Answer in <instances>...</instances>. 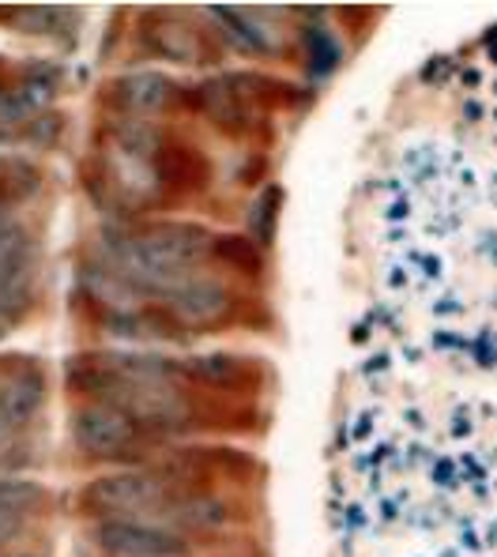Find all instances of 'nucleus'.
I'll return each mask as SVG.
<instances>
[{
    "label": "nucleus",
    "mask_w": 497,
    "mask_h": 557,
    "mask_svg": "<svg viewBox=\"0 0 497 557\" xmlns=\"http://www.w3.org/2000/svg\"><path fill=\"white\" fill-rule=\"evenodd\" d=\"M306 46H309V64H313V72H332V69H336L339 46L324 27H309L306 30Z\"/></svg>",
    "instance_id": "nucleus-18"
},
{
    "label": "nucleus",
    "mask_w": 497,
    "mask_h": 557,
    "mask_svg": "<svg viewBox=\"0 0 497 557\" xmlns=\"http://www.w3.org/2000/svg\"><path fill=\"white\" fill-rule=\"evenodd\" d=\"M42 502V486L30 479H0V512L27 516L30 505Z\"/></svg>",
    "instance_id": "nucleus-15"
},
{
    "label": "nucleus",
    "mask_w": 497,
    "mask_h": 557,
    "mask_svg": "<svg viewBox=\"0 0 497 557\" xmlns=\"http://www.w3.org/2000/svg\"><path fill=\"white\" fill-rule=\"evenodd\" d=\"M162 298V309L174 317L177 324H189V327H203V324H215L231 313L234 298L219 278L211 275H185L177 278L174 286L159 294Z\"/></svg>",
    "instance_id": "nucleus-5"
},
{
    "label": "nucleus",
    "mask_w": 497,
    "mask_h": 557,
    "mask_svg": "<svg viewBox=\"0 0 497 557\" xmlns=\"http://www.w3.org/2000/svg\"><path fill=\"white\" fill-rule=\"evenodd\" d=\"M208 252H215V237L200 223H151L144 231L121 237L117 264L121 278L162 294L177 278L192 275Z\"/></svg>",
    "instance_id": "nucleus-1"
},
{
    "label": "nucleus",
    "mask_w": 497,
    "mask_h": 557,
    "mask_svg": "<svg viewBox=\"0 0 497 557\" xmlns=\"http://www.w3.org/2000/svg\"><path fill=\"white\" fill-rule=\"evenodd\" d=\"M170 502V486L148 471H117L87 482L84 505L99 520H136L140 512H154Z\"/></svg>",
    "instance_id": "nucleus-2"
},
{
    "label": "nucleus",
    "mask_w": 497,
    "mask_h": 557,
    "mask_svg": "<svg viewBox=\"0 0 497 557\" xmlns=\"http://www.w3.org/2000/svg\"><path fill=\"white\" fill-rule=\"evenodd\" d=\"M140 35H144V46L170 64H200L203 57H208V46H203L200 30H192L182 15L166 12V8L144 15Z\"/></svg>",
    "instance_id": "nucleus-6"
},
{
    "label": "nucleus",
    "mask_w": 497,
    "mask_h": 557,
    "mask_svg": "<svg viewBox=\"0 0 497 557\" xmlns=\"http://www.w3.org/2000/svg\"><path fill=\"white\" fill-rule=\"evenodd\" d=\"M279 188H268L260 193V200L252 203V215H249V231H252V242L257 245H272L275 237V215H279Z\"/></svg>",
    "instance_id": "nucleus-17"
},
{
    "label": "nucleus",
    "mask_w": 497,
    "mask_h": 557,
    "mask_svg": "<svg viewBox=\"0 0 497 557\" xmlns=\"http://www.w3.org/2000/svg\"><path fill=\"white\" fill-rule=\"evenodd\" d=\"M182 98V87L162 72H128L110 84V102L128 117H154L166 113Z\"/></svg>",
    "instance_id": "nucleus-7"
},
{
    "label": "nucleus",
    "mask_w": 497,
    "mask_h": 557,
    "mask_svg": "<svg viewBox=\"0 0 497 557\" xmlns=\"http://www.w3.org/2000/svg\"><path fill=\"white\" fill-rule=\"evenodd\" d=\"M144 437L140 422L128 411L110 404H84L72 414V441L84 456L95 460H110V456H125Z\"/></svg>",
    "instance_id": "nucleus-4"
},
{
    "label": "nucleus",
    "mask_w": 497,
    "mask_h": 557,
    "mask_svg": "<svg viewBox=\"0 0 497 557\" xmlns=\"http://www.w3.org/2000/svg\"><path fill=\"white\" fill-rule=\"evenodd\" d=\"M91 543L105 557H189L182 531L148 520H99Z\"/></svg>",
    "instance_id": "nucleus-3"
},
{
    "label": "nucleus",
    "mask_w": 497,
    "mask_h": 557,
    "mask_svg": "<svg viewBox=\"0 0 497 557\" xmlns=\"http://www.w3.org/2000/svg\"><path fill=\"white\" fill-rule=\"evenodd\" d=\"M154 170V182L159 188H170V193H192L208 182V162L197 147H185V144H162L159 154L151 162Z\"/></svg>",
    "instance_id": "nucleus-8"
},
{
    "label": "nucleus",
    "mask_w": 497,
    "mask_h": 557,
    "mask_svg": "<svg viewBox=\"0 0 497 557\" xmlns=\"http://www.w3.org/2000/svg\"><path fill=\"white\" fill-rule=\"evenodd\" d=\"M197 106L211 117V125H219L223 133H241L249 125L246 95L238 91V84L231 76L203 79L197 87Z\"/></svg>",
    "instance_id": "nucleus-9"
},
{
    "label": "nucleus",
    "mask_w": 497,
    "mask_h": 557,
    "mask_svg": "<svg viewBox=\"0 0 497 557\" xmlns=\"http://www.w3.org/2000/svg\"><path fill=\"white\" fill-rule=\"evenodd\" d=\"M20 557H35V554H20Z\"/></svg>",
    "instance_id": "nucleus-25"
},
{
    "label": "nucleus",
    "mask_w": 497,
    "mask_h": 557,
    "mask_svg": "<svg viewBox=\"0 0 497 557\" xmlns=\"http://www.w3.org/2000/svg\"><path fill=\"white\" fill-rule=\"evenodd\" d=\"M38 407H42V376L38 373L23 370L0 381V411L12 422V430L27 425L38 414Z\"/></svg>",
    "instance_id": "nucleus-10"
},
{
    "label": "nucleus",
    "mask_w": 497,
    "mask_h": 557,
    "mask_svg": "<svg viewBox=\"0 0 497 557\" xmlns=\"http://www.w3.org/2000/svg\"><path fill=\"white\" fill-rule=\"evenodd\" d=\"M20 528H23V516H8V512H0V546L12 543V539L20 535Z\"/></svg>",
    "instance_id": "nucleus-21"
},
{
    "label": "nucleus",
    "mask_w": 497,
    "mask_h": 557,
    "mask_svg": "<svg viewBox=\"0 0 497 557\" xmlns=\"http://www.w3.org/2000/svg\"><path fill=\"white\" fill-rule=\"evenodd\" d=\"M8 430H12V422H8V418H4V411H0V441L8 437Z\"/></svg>",
    "instance_id": "nucleus-24"
},
{
    "label": "nucleus",
    "mask_w": 497,
    "mask_h": 557,
    "mask_svg": "<svg viewBox=\"0 0 497 557\" xmlns=\"http://www.w3.org/2000/svg\"><path fill=\"white\" fill-rule=\"evenodd\" d=\"M0 15L20 23L23 35H50L53 23L61 20L64 12H57V8H20V12H0Z\"/></svg>",
    "instance_id": "nucleus-19"
},
{
    "label": "nucleus",
    "mask_w": 497,
    "mask_h": 557,
    "mask_svg": "<svg viewBox=\"0 0 497 557\" xmlns=\"http://www.w3.org/2000/svg\"><path fill=\"white\" fill-rule=\"evenodd\" d=\"M38 166L30 159H20V154H12L8 159V185H4V200L8 203H20L27 200V196L38 193Z\"/></svg>",
    "instance_id": "nucleus-16"
},
{
    "label": "nucleus",
    "mask_w": 497,
    "mask_h": 557,
    "mask_svg": "<svg viewBox=\"0 0 497 557\" xmlns=\"http://www.w3.org/2000/svg\"><path fill=\"white\" fill-rule=\"evenodd\" d=\"M215 257L234 264L238 272L246 275H257L260 272V249L252 237H241V234H226V237H215Z\"/></svg>",
    "instance_id": "nucleus-14"
},
{
    "label": "nucleus",
    "mask_w": 497,
    "mask_h": 557,
    "mask_svg": "<svg viewBox=\"0 0 497 557\" xmlns=\"http://www.w3.org/2000/svg\"><path fill=\"white\" fill-rule=\"evenodd\" d=\"M189 373L197 376V381L211 384V388H234V384L246 381V366H241V358H231V355H203V358H192Z\"/></svg>",
    "instance_id": "nucleus-13"
},
{
    "label": "nucleus",
    "mask_w": 497,
    "mask_h": 557,
    "mask_svg": "<svg viewBox=\"0 0 497 557\" xmlns=\"http://www.w3.org/2000/svg\"><path fill=\"white\" fill-rule=\"evenodd\" d=\"M162 512H166L170 520L185 523V528H223L226 516H231L226 505L211 494H185V497H177V502L162 505Z\"/></svg>",
    "instance_id": "nucleus-12"
},
{
    "label": "nucleus",
    "mask_w": 497,
    "mask_h": 557,
    "mask_svg": "<svg viewBox=\"0 0 497 557\" xmlns=\"http://www.w3.org/2000/svg\"><path fill=\"white\" fill-rule=\"evenodd\" d=\"M4 185H8V154H0V200H4Z\"/></svg>",
    "instance_id": "nucleus-22"
},
{
    "label": "nucleus",
    "mask_w": 497,
    "mask_h": 557,
    "mask_svg": "<svg viewBox=\"0 0 497 557\" xmlns=\"http://www.w3.org/2000/svg\"><path fill=\"white\" fill-rule=\"evenodd\" d=\"M61 125H64V121L57 117V113L46 110V113H38L30 125L20 128V139H23V144H35V147H53L57 136H61Z\"/></svg>",
    "instance_id": "nucleus-20"
},
{
    "label": "nucleus",
    "mask_w": 497,
    "mask_h": 557,
    "mask_svg": "<svg viewBox=\"0 0 497 557\" xmlns=\"http://www.w3.org/2000/svg\"><path fill=\"white\" fill-rule=\"evenodd\" d=\"M8 98H12V91H8V79L0 76V110H4V102H8Z\"/></svg>",
    "instance_id": "nucleus-23"
},
{
    "label": "nucleus",
    "mask_w": 497,
    "mask_h": 557,
    "mask_svg": "<svg viewBox=\"0 0 497 557\" xmlns=\"http://www.w3.org/2000/svg\"><path fill=\"white\" fill-rule=\"evenodd\" d=\"M203 15H208L215 27H223L219 35H223L234 49H241V53H268V49H272V38L257 27V15L252 12H238V8H208Z\"/></svg>",
    "instance_id": "nucleus-11"
}]
</instances>
